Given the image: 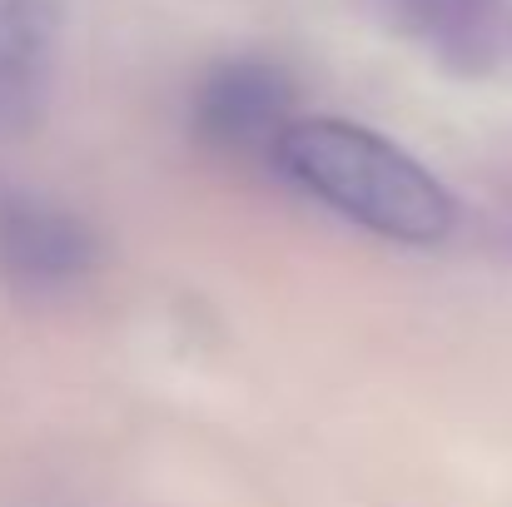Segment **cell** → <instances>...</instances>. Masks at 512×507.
Segmentation results:
<instances>
[{
    "instance_id": "cell-4",
    "label": "cell",
    "mask_w": 512,
    "mask_h": 507,
    "mask_svg": "<svg viewBox=\"0 0 512 507\" xmlns=\"http://www.w3.org/2000/svg\"><path fill=\"white\" fill-rule=\"evenodd\" d=\"M55 45V0H0V135H15L40 115L55 75Z\"/></svg>"
},
{
    "instance_id": "cell-3",
    "label": "cell",
    "mask_w": 512,
    "mask_h": 507,
    "mask_svg": "<svg viewBox=\"0 0 512 507\" xmlns=\"http://www.w3.org/2000/svg\"><path fill=\"white\" fill-rule=\"evenodd\" d=\"M294 90L264 60L214 65L194 90V130L219 150H274L294 125Z\"/></svg>"
},
{
    "instance_id": "cell-1",
    "label": "cell",
    "mask_w": 512,
    "mask_h": 507,
    "mask_svg": "<svg viewBox=\"0 0 512 507\" xmlns=\"http://www.w3.org/2000/svg\"><path fill=\"white\" fill-rule=\"evenodd\" d=\"M269 155L289 184L378 239L438 244L458 224L453 194L378 130L348 120H294Z\"/></svg>"
},
{
    "instance_id": "cell-5",
    "label": "cell",
    "mask_w": 512,
    "mask_h": 507,
    "mask_svg": "<svg viewBox=\"0 0 512 507\" xmlns=\"http://www.w3.org/2000/svg\"><path fill=\"white\" fill-rule=\"evenodd\" d=\"M368 10L453 70H483L503 25V0H368Z\"/></svg>"
},
{
    "instance_id": "cell-2",
    "label": "cell",
    "mask_w": 512,
    "mask_h": 507,
    "mask_svg": "<svg viewBox=\"0 0 512 507\" xmlns=\"http://www.w3.org/2000/svg\"><path fill=\"white\" fill-rule=\"evenodd\" d=\"M95 264V234L55 199L0 189V274L25 289L75 284Z\"/></svg>"
}]
</instances>
